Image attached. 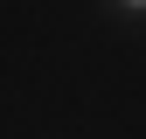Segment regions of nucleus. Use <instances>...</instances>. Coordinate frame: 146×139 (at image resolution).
Returning a JSON list of instances; mask_svg holds the SVG:
<instances>
[{
    "instance_id": "obj_1",
    "label": "nucleus",
    "mask_w": 146,
    "mask_h": 139,
    "mask_svg": "<svg viewBox=\"0 0 146 139\" xmlns=\"http://www.w3.org/2000/svg\"><path fill=\"white\" fill-rule=\"evenodd\" d=\"M125 7H132V14H139V7H146V0H125Z\"/></svg>"
}]
</instances>
